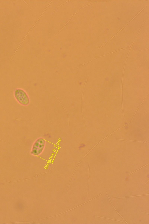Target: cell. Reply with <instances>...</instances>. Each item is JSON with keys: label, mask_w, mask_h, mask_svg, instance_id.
Here are the masks:
<instances>
[{"label": "cell", "mask_w": 149, "mask_h": 224, "mask_svg": "<svg viewBox=\"0 0 149 224\" xmlns=\"http://www.w3.org/2000/svg\"><path fill=\"white\" fill-rule=\"evenodd\" d=\"M45 144V140L42 138L38 139L34 143L31 151V153L38 155L42 152Z\"/></svg>", "instance_id": "6da1fadb"}, {"label": "cell", "mask_w": 149, "mask_h": 224, "mask_svg": "<svg viewBox=\"0 0 149 224\" xmlns=\"http://www.w3.org/2000/svg\"><path fill=\"white\" fill-rule=\"evenodd\" d=\"M95 216V217H100V218H104L108 219H110V220H116V221H119L123 222V221H122L118 220H116L113 219H111V218H105V217H101V216Z\"/></svg>", "instance_id": "7a4b0ae2"}, {"label": "cell", "mask_w": 149, "mask_h": 224, "mask_svg": "<svg viewBox=\"0 0 149 224\" xmlns=\"http://www.w3.org/2000/svg\"><path fill=\"white\" fill-rule=\"evenodd\" d=\"M147 194L145 195H136V196H128V197H116V198H125V197H135V196H142V195H146Z\"/></svg>", "instance_id": "3957f363"}]
</instances>
